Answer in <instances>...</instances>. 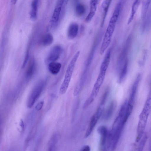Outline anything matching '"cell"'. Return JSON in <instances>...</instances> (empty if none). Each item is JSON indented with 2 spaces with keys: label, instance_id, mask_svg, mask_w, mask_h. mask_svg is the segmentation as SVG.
<instances>
[{
  "label": "cell",
  "instance_id": "28",
  "mask_svg": "<svg viewBox=\"0 0 151 151\" xmlns=\"http://www.w3.org/2000/svg\"><path fill=\"white\" fill-rule=\"evenodd\" d=\"M44 104V102L41 101L38 103L35 106V109L37 111H39L41 109Z\"/></svg>",
  "mask_w": 151,
  "mask_h": 151
},
{
  "label": "cell",
  "instance_id": "25",
  "mask_svg": "<svg viewBox=\"0 0 151 151\" xmlns=\"http://www.w3.org/2000/svg\"><path fill=\"white\" fill-rule=\"evenodd\" d=\"M143 136L138 148V151H141L143 150L147 139V136L146 133L144 134Z\"/></svg>",
  "mask_w": 151,
  "mask_h": 151
},
{
  "label": "cell",
  "instance_id": "18",
  "mask_svg": "<svg viewBox=\"0 0 151 151\" xmlns=\"http://www.w3.org/2000/svg\"><path fill=\"white\" fill-rule=\"evenodd\" d=\"M140 0H135L132 6L131 13L129 19L128 24H130L132 21L136 11L139 5Z\"/></svg>",
  "mask_w": 151,
  "mask_h": 151
},
{
  "label": "cell",
  "instance_id": "4",
  "mask_svg": "<svg viewBox=\"0 0 151 151\" xmlns=\"http://www.w3.org/2000/svg\"><path fill=\"white\" fill-rule=\"evenodd\" d=\"M106 70L100 69V72L89 98L93 101L102 86L106 76Z\"/></svg>",
  "mask_w": 151,
  "mask_h": 151
},
{
  "label": "cell",
  "instance_id": "30",
  "mask_svg": "<svg viewBox=\"0 0 151 151\" xmlns=\"http://www.w3.org/2000/svg\"><path fill=\"white\" fill-rule=\"evenodd\" d=\"M90 148L89 146L88 145H86L84 146L81 150L82 151H89Z\"/></svg>",
  "mask_w": 151,
  "mask_h": 151
},
{
  "label": "cell",
  "instance_id": "1",
  "mask_svg": "<svg viewBox=\"0 0 151 151\" xmlns=\"http://www.w3.org/2000/svg\"><path fill=\"white\" fill-rule=\"evenodd\" d=\"M119 16L118 13L114 12L110 20L101 47L100 54L101 55L104 54L110 43Z\"/></svg>",
  "mask_w": 151,
  "mask_h": 151
},
{
  "label": "cell",
  "instance_id": "33",
  "mask_svg": "<svg viewBox=\"0 0 151 151\" xmlns=\"http://www.w3.org/2000/svg\"><path fill=\"white\" fill-rule=\"evenodd\" d=\"M17 1V0H12V2L13 4H15Z\"/></svg>",
  "mask_w": 151,
  "mask_h": 151
},
{
  "label": "cell",
  "instance_id": "12",
  "mask_svg": "<svg viewBox=\"0 0 151 151\" xmlns=\"http://www.w3.org/2000/svg\"><path fill=\"white\" fill-rule=\"evenodd\" d=\"M100 0H91L90 1V10L89 13L86 17L85 21L86 22H90L94 16L97 7Z\"/></svg>",
  "mask_w": 151,
  "mask_h": 151
},
{
  "label": "cell",
  "instance_id": "8",
  "mask_svg": "<svg viewBox=\"0 0 151 151\" xmlns=\"http://www.w3.org/2000/svg\"><path fill=\"white\" fill-rule=\"evenodd\" d=\"M63 6L62 4L57 3L50 21V27L55 26L58 22Z\"/></svg>",
  "mask_w": 151,
  "mask_h": 151
},
{
  "label": "cell",
  "instance_id": "6",
  "mask_svg": "<svg viewBox=\"0 0 151 151\" xmlns=\"http://www.w3.org/2000/svg\"><path fill=\"white\" fill-rule=\"evenodd\" d=\"M101 38V37L99 36H97V37L96 38L93 45L92 47L88 57L86 64L85 68L84 70L82 77V78L83 79H86V78L87 73L89 70L88 69H89V67L91 64L92 60L94 56V54L96 50V49L97 48L98 46V45L100 41Z\"/></svg>",
  "mask_w": 151,
  "mask_h": 151
},
{
  "label": "cell",
  "instance_id": "13",
  "mask_svg": "<svg viewBox=\"0 0 151 151\" xmlns=\"http://www.w3.org/2000/svg\"><path fill=\"white\" fill-rule=\"evenodd\" d=\"M78 31V26L76 23H71L69 26L67 30V35L70 39H73L77 35Z\"/></svg>",
  "mask_w": 151,
  "mask_h": 151
},
{
  "label": "cell",
  "instance_id": "5",
  "mask_svg": "<svg viewBox=\"0 0 151 151\" xmlns=\"http://www.w3.org/2000/svg\"><path fill=\"white\" fill-rule=\"evenodd\" d=\"M44 86L43 81L39 82L35 87L28 100L27 106L31 107L39 97Z\"/></svg>",
  "mask_w": 151,
  "mask_h": 151
},
{
  "label": "cell",
  "instance_id": "16",
  "mask_svg": "<svg viewBox=\"0 0 151 151\" xmlns=\"http://www.w3.org/2000/svg\"><path fill=\"white\" fill-rule=\"evenodd\" d=\"M38 1L39 0H33L31 4L30 15V18L33 20L37 17Z\"/></svg>",
  "mask_w": 151,
  "mask_h": 151
},
{
  "label": "cell",
  "instance_id": "15",
  "mask_svg": "<svg viewBox=\"0 0 151 151\" xmlns=\"http://www.w3.org/2000/svg\"><path fill=\"white\" fill-rule=\"evenodd\" d=\"M48 69L52 74L56 75L59 72L61 67L60 63L55 62H51L48 65Z\"/></svg>",
  "mask_w": 151,
  "mask_h": 151
},
{
  "label": "cell",
  "instance_id": "27",
  "mask_svg": "<svg viewBox=\"0 0 151 151\" xmlns=\"http://www.w3.org/2000/svg\"><path fill=\"white\" fill-rule=\"evenodd\" d=\"M109 92V91L108 89H107L105 92L102 96V98L100 104L103 105L105 104V103L106 100L108 95Z\"/></svg>",
  "mask_w": 151,
  "mask_h": 151
},
{
  "label": "cell",
  "instance_id": "17",
  "mask_svg": "<svg viewBox=\"0 0 151 151\" xmlns=\"http://www.w3.org/2000/svg\"><path fill=\"white\" fill-rule=\"evenodd\" d=\"M112 0H103L101 4V6L103 11V17L101 26L103 25L106 15L107 13L108 8Z\"/></svg>",
  "mask_w": 151,
  "mask_h": 151
},
{
  "label": "cell",
  "instance_id": "14",
  "mask_svg": "<svg viewBox=\"0 0 151 151\" xmlns=\"http://www.w3.org/2000/svg\"><path fill=\"white\" fill-rule=\"evenodd\" d=\"M128 100H126L121 106L119 112L118 116L123 119V122L125 123L129 116L127 114Z\"/></svg>",
  "mask_w": 151,
  "mask_h": 151
},
{
  "label": "cell",
  "instance_id": "29",
  "mask_svg": "<svg viewBox=\"0 0 151 151\" xmlns=\"http://www.w3.org/2000/svg\"><path fill=\"white\" fill-rule=\"evenodd\" d=\"M29 57V54L28 52H27L26 54L25 58L24 60V61L23 62L22 66V68H24L28 60Z\"/></svg>",
  "mask_w": 151,
  "mask_h": 151
},
{
  "label": "cell",
  "instance_id": "11",
  "mask_svg": "<svg viewBox=\"0 0 151 151\" xmlns=\"http://www.w3.org/2000/svg\"><path fill=\"white\" fill-rule=\"evenodd\" d=\"M97 131L101 136L100 143L101 149H102V150H104L108 134L107 128L104 126H100L98 128Z\"/></svg>",
  "mask_w": 151,
  "mask_h": 151
},
{
  "label": "cell",
  "instance_id": "23",
  "mask_svg": "<svg viewBox=\"0 0 151 151\" xmlns=\"http://www.w3.org/2000/svg\"><path fill=\"white\" fill-rule=\"evenodd\" d=\"M35 64L34 62H31L27 70L26 76L27 78H30L33 75L35 70Z\"/></svg>",
  "mask_w": 151,
  "mask_h": 151
},
{
  "label": "cell",
  "instance_id": "10",
  "mask_svg": "<svg viewBox=\"0 0 151 151\" xmlns=\"http://www.w3.org/2000/svg\"><path fill=\"white\" fill-rule=\"evenodd\" d=\"M101 114L96 111L95 113L93 116L85 134L86 138L88 137L90 135Z\"/></svg>",
  "mask_w": 151,
  "mask_h": 151
},
{
  "label": "cell",
  "instance_id": "9",
  "mask_svg": "<svg viewBox=\"0 0 151 151\" xmlns=\"http://www.w3.org/2000/svg\"><path fill=\"white\" fill-rule=\"evenodd\" d=\"M141 78V75L139 73L137 76L132 86L129 100L128 101V104L132 106H133L135 97Z\"/></svg>",
  "mask_w": 151,
  "mask_h": 151
},
{
  "label": "cell",
  "instance_id": "19",
  "mask_svg": "<svg viewBox=\"0 0 151 151\" xmlns=\"http://www.w3.org/2000/svg\"><path fill=\"white\" fill-rule=\"evenodd\" d=\"M128 65V60L125 61L124 65L119 73L118 81L119 83L122 82L124 79L127 73Z\"/></svg>",
  "mask_w": 151,
  "mask_h": 151
},
{
  "label": "cell",
  "instance_id": "26",
  "mask_svg": "<svg viewBox=\"0 0 151 151\" xmlns=\"http://www.w3.org/2000/svg\"><path fill=\"white\" fill-rule=\"evenodd\" d=\"M58 137L56 135H54L50 139L49 142V150H52V149L54 147L55 144L57 141Z\"/></svg>",
  "mask_w": 151,
  "mask_h": 151
},
{
  "label": "cell",
  "instance_id": "24",
  "mask_svg": "<svg viewBox=\"0 0 151 151\" xmlns=\"http://www.w3.org/2000/svg\"><path fill=\"white\" fill-rule=\"evenodd\" d=\"M85 12V8L84 5L81 4H77L76 8V14L81 16L84 14Z\"/></svg>",
  "mask_w": 151,
  "mask_h": 151
},
{
  "label": "cell",
  "instance_id": "2",
  "mask_svg": "<svg viewBox=\"0 0 151 151\" xmlns=\"http://www.w3.org/2000/svg\"><path fill=\"white\" fill-rule=\"evenodd\" d=\"M80 54V51H78L76 53L67 67L64 80L59 90V93L61 95L64 94L67 91L72 77L76 63Z\"/></svg>",
  "mask_w": 151,
  "mask_h": 151
},
{
  "label": "cell",
  "instance_id": "32",
  "mask_svg": "<svg viewBox=\"0 0 151 151\" xmlns=\"http://www.w3.org/2000/svg\"><path fill=\"white\" fill-rule=\"evenodd\" d=\"M68 1L69 0H64L63 6H66L67 5V4H68Z\"/></svg>",
  "mask_w": 151,
  "mask_h": 151
},
{
  "label": "cell",
  "instance_id": "22",
  "mask_svg": "<svg viewBox=\"0 0 151 151\" xmlns=\"http://www.w3.org/2000/svg\"><path fill=\"white\" fill-rule=\"evenodd\" d=\"M150 2L151 0L143 1L141 11L142 17L143 19L146 16Z\"/></svg>",
  "mask_w": 151,
  "mask_h": 151
},
{
  "label": "cell",
  "instance_id": "7",
  "mask_svg": "<svg viewBox=\"0 0 151 151\" xmlns=\"http://www.w3.org/2000/svg\"><path fill=\"white\" fill-rule=\"evenodd\" d=\"M62 51V48L60 45L55 46L50 51L46 59V62L49 63L55 61L59 58Z\"/></svg>",
  "mask_w": 151,
  "mask_h": 151
},
{
  "label": "cell",
  "instance_id": "3",
  "mask_svg": "<svg viewBox=\"0 0 151 151\" xmlns=\"http://www.w3.org/2000/svg\"><path fill=\"white\" fill-rule=\"evenodd\" d=\"M132 40V37L129 36L127 38L125 43L119 55L117 63L118 72H120L126 60L128 59L127 56Z\"/></svg>",
  "mask_w": 151,
  "mask_h": 151
},
{
  "label": "cell",
  "instance_id": "21",
  "mask_svg": "<svg viewBox=\"0 0 151 151\" xmlns=\"http://www.w3.org/2000/svg\"><path fill=\"white\" fill-rule=\"evenodd\" d=\"M53 41V38L52 35L50 33H47L43 37L42 42L43 45L47 46L51 44Z\"/></svg>",
  "mask_w": 151,
  "mask_h": 151
},
{
  "label": "cell",
  "instance_id": "20",
  "mask_svg": "<svg viewBox=\"0 0 151 151\" xmlns=\"http://www.w3.org/2000/svg\"><path fill=\"white\" fill-rule=\"evenodd\" d=\"M115 103L114 101L111 102L105 113L104 118L105 119H108L112 115L115 109Z\"/></svg>",
  "mask_w": 151,
  "mask_h": 151
},
{
  "label": "cell",
  "instance_id": "31",
  "mask_svg": "<svg viewBox=\"0 0 151 151\" xmlns=\"http://www.w3.org/2000/svg\"><path fill=\"white\" fill-rule=\"evenodd\" d=\"M20 125L22 127V129H23L24 127V123L23 121L21 120H20Z\"/></svg>",
  "mask_w": 151,
  "mask_h": 151
}]
</instances>
